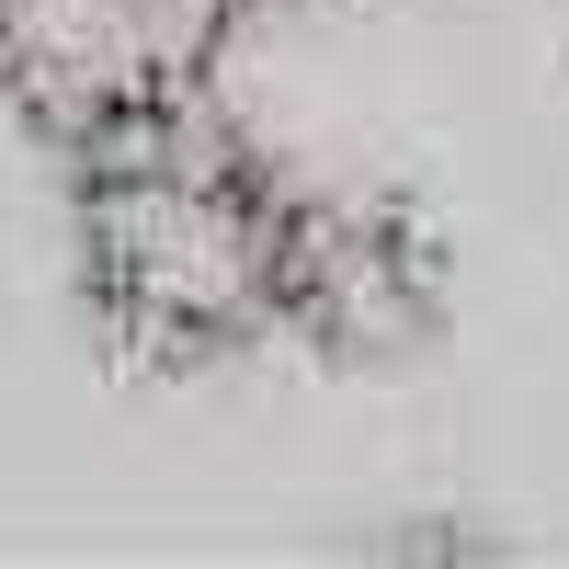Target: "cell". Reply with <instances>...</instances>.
Here are the masks:
<instances>
[{"instance_id":"cell-2","label":"cell","mask_w":569,"mask_h":569,"mask_svg":"<svg viewBox=\"0 0 569 569\" xmlns=\"http://www.w3.org/2000/svg\"><path fill=\"white\" fill-rule=\"evenodd\" d=\"M251 0H0V91L58 149H103L182 103H217Z\"/></svg>"},{"instance_id":"cell-1","label":"cell","mask_w":569,"mask_h":569,"mask_svg":"<svg viewBox=\"0 0 569 569\" xmlns=\"http://www.w3.org/2000/svg\"><path fill=\"white\" fill-rule=\"evenodd\" d=\"M319 194H297L262 149L182 103L137 137L80 149V273L137 353H240L262 330H308Z\"/></svg>"}]
</instances>
